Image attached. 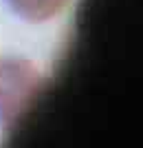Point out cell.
Instances as JSON below:
<instances>
[{"instance_id": "6da1fadb", "label": "cell", "mask_w": 143, "mask_h": 148, "mask_svg": "<svg viewBox=\"0 0 143 148\" xmlns=\"http://www.w3.org/2000/svg\"><path fill=\"white\" fill-rule=\"evenodd\" d=\"M31 56H5L0 60V130H11L49 80Z\"/></svg>"}, {"instance_id": "7a4b0ae2", "label": "cell", "mask_w": 143, "mask_h": 148, "mask_svg": "<svg viewBox=\"0 0 143 148\" xmlns=\"http://www.w3.org/2000/svg\"><path fill=\"white\" fill-rule=\"evenodd\" d=\"M7 13L26 27H49L70 11L73 0H2Z\"/></svg>"}, {"instance_id": "3957f363", "label": "cell", "mask_w": 143, "mask_h": 148, "mask_svg": "<svg viewBox=\"0 0 143 148\" xmlns=\"http://www.w3.org/2000/svg\"><path fill=\"white\" fill-rule=\"evenodd\" d=\"M0 60H2V56H0Z\"/></svg>"}]
</instances>
